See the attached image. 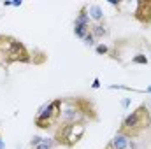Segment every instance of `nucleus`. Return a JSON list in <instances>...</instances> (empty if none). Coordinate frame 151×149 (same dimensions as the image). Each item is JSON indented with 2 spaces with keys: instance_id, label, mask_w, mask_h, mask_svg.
<instances>
[{
  "instance_id": "1",
  "label": "nucleus",
  "mask_w": 151,
  "mask_h": 149,
  "mask_svg": "<svg viewBox=\"0 0 151 149\" xmlns=\"http://www.w3.org/2000/svg\"><path fill=\"white\" fill-rule=\"evenodd\" d=\"M63 109L60 112V123L63 125H74V123H83V119L86 117V111L83 109V105H79L77 102H62Z\"/></svg>"
},
{
  "instance_id": "2",
  "label": "nucleus",
  "mask_w": 151,
  "mask_h": 149,
  "mask_svg": "<svg viewBox=\"0 0 151 149\" xmlns=\"http://www.w3.org/2000/svg\"><path fill=\"white\" fill-rule=\"evenodd\" d=\"M84 123H74V125H65L63 130L56 135V142H63L65 146H74L81 140L84 135Z\"/></svg>"
},
{
  "instance_id": "3",
  "label": "nucleus",
  "mask_w": 151,
  "mask_h": 149,
  "mask_svg": "<svg viewBox=\"0 0 151 149\" xmlns=\"http://www.w3.org/2000/svg\"><path fill=\"white\" fill-rule=\"evenodd\" d=\"M144 107H139L137 111L130 112L125 119H123V123H121V126H123V130H135V128H139V125H141V119H142V114H144Z\"/></svg>"
},
{
  "instance_id": "4",
  "label": "nucleus",
  "mask_w": 151,
  "mask_h": 149,
  "mask_svg": "<svg viewBox=\"0 0 151 149\" xmlns=\"http://www.w3.org/2000/svg\"><path fill=\"white\" fill-rule=\"evenodd\" d=\"M130 144V135L127 132H118L109 142V149H128Z\"/></svg>"
},
{
  "instance_id": "5",
  "label": "nucleus",
  "mask_w": 151,
  "mask_h": 149,
  "mask_svg": "<svg viewBox=\"0 0 151 149\" xmlns=\"http://www.w3.org/2000/svg\"><path fill=\"white\" fill-rule=\"evenodd\" d=\"M88 14H90V19L95 21V23H102L104 21V9L99 4L88 5Z\"/></svg>"
},
{
  "instance_id": "6",
  "label": "nucleus",
  "mask_w": 151,
  "mask_h": 149,
  "mask_svg": "<svg viewBox=\"0 0 151 149\" xmlns=\"http://www.w3.org/2000/svg\"><path fill=\"white\" fill-rule=\"evenodd\" d=\"M90 32H91V35H93L95 39H102L104 35L109 34V30H107L102 23H95V25H91V27H90Z\"/></svg>"
},
{
  "instance_id": "7",
  "label": "nucleus",
  "mask_w": 151,
  "mask_h": 149,
  "mask_svg": "<svg viewBox=\"0 0 151 149\" xmlns=\"http://www.w3.org/2000/svg\"><path fill=\"white\" fill-rule=\"evenodd\" d=\"M74 23H81V25H88V27H90L91 19H90V14H88V5H83V7H81L79 14L76 16V21H74Z\"/></svg>"
},
{
  "instance_id": "8",
  "label": "nucleus",
  "mask_w": 151,
  "mask_h": 149,
  "mask_svg": "<svg viewBox=\"0 0 151 149\" xmlns=\"http://www.w3.org/2000/svg\"><path fill=\"white\" fill-rule=\"evenodd\" d=\"M90 34V27L88 25H81V23H74V35L79 39H84Z\"/></svg>"
},
{
  "instance_id": "9",
  "label": "nucleus",
  "mask_w": 151,
  "mask_h": 149,
  "mask_svg": "<svg viewBox=\"0 0 151 149\" xmlns=\"http://www.w3.org/2000/svg\"><path fill=\"white\" fill-rule=\"evenodd\" d=\"M55 144H56V140H55L53 137H42V142H40L39 146H35V148H32V149H53Z\"/></svg>"
},
{
  "instance_id": "10",
  "label": "nucleus",
  "mask_w": 151,
  "mask_h": 149,
  "mask_svg": "<svg viewBox=\"0 0 151 149\" xmlns=\"http://www.w3.org/2000/svg\"><path fill=\"white\" fill-rule=\"evenodd\" d=\"M132 62H134V63H137V65H148L150 58H148L146 54H135V56L132 58Z\"/></svg>"
},
{
  "instance_id": "11",
  "label": "nucleus",
  "mask_w": 151,
  "mask_h": 149,
  "mask_svg": "<svg viewBox=\"0 0 151 149\" xmlns=\"http://www.w3.org/2000/svg\"><path fill=\"white\" fill-rule=\"evenodd\" d=\"M95 51H97L99 54H109V47H107L106 44H99V46H95Z\"/></svg>"
},
{
  "instance_id": "12",
  "label": "nucleus",
  "mask_w": 151,
  "mask_h": 149,
  "mask_svg": "<svg viewBox=\"0 0 151 149\" xmlns=\"http://www.w3.org/2000/svg\"><path fill=\"white\" fill-rule=\"evenodd\" d=\"M83 40H84V44H86V46H90V47H91V46H95V40H97V39L93 37V35H91V32H90L86 37L83 39Z\"/></svg>"
},
{
  "instance_id": "13",
  "label": "nucleus",
  "mask_w": 151,
  "mask_h": 149,
  "mask_svg": "<svg viewBox=\"0 0 151 149\" xmlns=\"http://www.w3.org/2000/svg\"><path fill=\"white\" fill-rule=\"evenodd\" d=\"M40 142H42V137H40V135H34V137H32V140H30V146H32V148H35V146L40 144Z\"/></svg>"
},
{
  "instance_id": "14",
  "label": "nucleus",
  "mask_w": 151,
  "mask_h": 149,
  "mask_svg": "<svg viewBox=\"0 0 151 149\" xmlns=\"http://www.w3.org/2000/svg\"><path fill=\"white\" fill-rule=\"evenodd\" d=\"M109 90H127V91H132L130 86H123V84H111Z\"/></svg>"
},
{
  "instance_id": "15",
  "label": "nucleus",
  "mask_w": 151,
  "mask_h": 149,
  "mask_svg": "<svg viewBox=\"0 0 151 149\" xmlns=\"http://www.w3.org/2000/svg\"><path fill=\"white\" fill-rule=\"evenodd\" d=\"M130 104H132V98H123V100H121V107H123V109H128Z\"/></svg>"
},
{
  "instance_id": "16",
  "label": "nucleus",
  "mask_w": 151,
  "mask_h": 149,
  "mask_svg": "<svg viewBox=\"0 0 151 149\" xmlns=\"http://www.w3.org/2000/svg\"><path fill=\"white\" fill-rule=\"evenodd\" d=\"M91 88H93V90H99V88H100V79H99V77H95V79H93Z\"/></svg>"
},
{
  "instance_id": "17",
  "label": "nucleus",
  "mask_w": 151,
  "mask_h": 149,
  "mask_svg": "<svg viewBox=\"0 0 151 149\" xmlns=\"http://www.w3.org/2000/svg\"><path fill=\"white\" fill-rule=\"evenodd\" d=\"M23 5V0H12V7H21Z\"/></svg>"
},
{
  "instance_id": "18",
  "label": "nucleus",
  "mask_w": 151,
  "mask_h": 149,
  "mask_svg": "<svg viewBox=\"0 0 151 149\" xmlns=\"http://www.w3.org/2000/svg\"><path fill=\"white\" fill-rule=\"evenodd\" d=\"M128 149H139V148H137V144H135V140H130V144H128Z\"/></svg>"
},
{
  "instance_id": "19",
  "label": "nucleus",
  "mask_w": 151,
  "mask_h": 149,
  "mask_svg": "<svg viewBox=\"0 0 151 149\" xmlns=\"http://www.w3.org/2000/svg\"><path fill=\"white\" fill-rule=\"evenodd\" d=\"M4 7H12V2H11V0H5V2H4Z\"/></svg>"
},
{
  "instance_id": "20",
  "label": "nucleus",
  "mask_w": 151,
  "mask_h": 149,
  "mask_svg": "<svg viewBox=\"0 0 151 149\" xmlns=\"http://www.w3.org/2000/svg\"><path fill=\"white\" fill-rule=\"evenodd\" d=\"M0 149H5V142H4V139L0 137Z\"/></svg>"
},
{
  "instance_id": "21",
  "label": "nucleus",
  "mask_w": 151,
  "mask_h": 149,
  "mask_svg": "<svg viewBox=\"0 0 151 149\" xmlns=\"http://www.w3.org/2000/svg\"><path fill=\"white\" fill-rule=\"evenodd\" d=\"M144 93H151V86H148V88L144 90Z\"/></svg>"
},
{
  "instance_id": "22",
  "label": "nucleus",
  "mask_w": 151,
  "mask_h": 149,
  "mask_svg": "<svg viewBox=\"0 0 151 149\" xmlns=\"http://www.w3.org/2000/svg\"><path fill=\"white\" fill-rule=\"evenodd\" d=\"M150 58H151V56H150Z\"/></svg>"
}]
</instances>
